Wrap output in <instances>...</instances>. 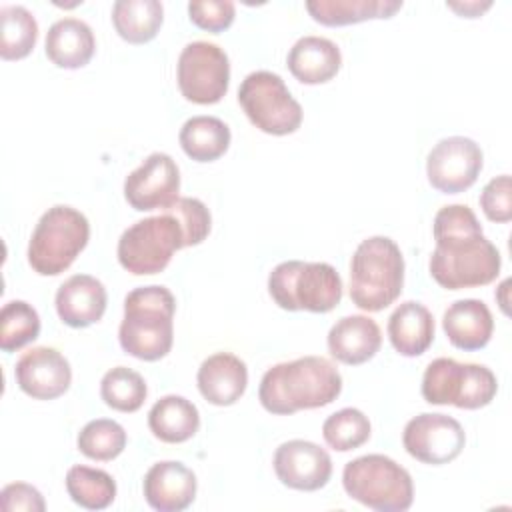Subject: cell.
Returning <instances> with one entry per match:
<instances>
[{"instance_id":"6da1fadb","label":"cell","mask_w":512,"mask_h":512,"mask_svg":"<svg viewBox=\"0 0 512 512\" xmlns=\"http://www.w3.org/2000/svg\"><path fill=\"white\" fill-rule=\"evenodd\" d=\"M436 248L430 254V276L446 290L478 288L494 282L502 258L484 236L482 226L466 204L442 206L432 222Z\"/></svg>"},{"instance_id":"7a4b0ae2","label":"cell","mask_w":512,"mask_h":512,"mask_svg":"<svg viewBox=\"0 0 512 512\" xmlns=\"http://www.w3.org/2000/svg\"><path fill=\"white\" fill-rule=\"evenodd\" d=\"M342 392V376L324 356H302L268 368L260 380L258 400L270 414L288 416L332 404Z\"/></svg>"},{"instance_id":"3957f363","label":"cell","mask_w":512,"mask_h":512,"mask_svg":"<svg viewBox=\"0 0 512 512\" xmlns=\"http://www.w3.org/2000/svg\"><path fill=\"white\" fill-rule=\"evenodd\" d=\"M176 298L166 286H140L124 298V318L118 328V340L126 354L156 362L164 358L174 344Z\"/></svg>"},{"instance_id":"277c9868","label":"cell","mask_w":512,"mask_h":512,"mask_svg":"<svg viewBox=\"0 0 512 512\" xmlns=\"http://www.w3.org/2000/svg\"><path fill=\"white\" fill-rule=\"evenodd\" d=\"M404 256L388 236H370L350 260V300L366 312L388 308L402 294Z\"/></svg>"},{"instance_id":"5b68a950","label":"cell","mask_w":512,"mask_h":512,"mask_svg":"<svg viewBox=\"0 0 512 512\" xmlns=\"http://www.w3.org/2000/svg\"><path fill=\"white\" fill-rule=\"evenodd\" d=\"M342 288L340 274L328 262L286 260L268 276V294L288 312H330L340 304Z\"/></svg>"},{"instance_id":"8992f818","label":"cell","mask_w":512,"mask_h":512,"mask_svg":"<svg viewBox=\"0 0 512 512\" xmlns=\"http://www.w3.org/2000/svg\"><path fill=\"white\" fill-rule=\"evenodd\" d=\"M342 486L352 500L376 512H404L414 500L410 472L384 454L350 460L342 470Z\"/></svg>"},{"instance_id":"52a82bcc","label":"cell","mask_w":512,"mask_h":512,"mask_svg":"<svg viewBox=\"0 0 512 512\" xmlns=\"http://www.w3.org/2000/svg\"><path fill=\"white\" fill-rule=\"evenodd\" d=\"M90 238L88 218L66 204L48 208L28 242V264L40 276H58L72 266Z\"/></svg>"},{"instance_id":"ba28073f","label":"cell","mask_w":512,"mask_h":512,"mask_svg":"<svg viewBox=\"0 0 512 512\" xmlns=\"http://www.w3.org/2000/svg\"><path fill=\"white\" fill-rule=\"evenodd\" d=\"M498 390L494 372L484 364L458 362L454 358L432 360L422 376V398L428 404H452L462 410L488 406Z\"/></svg>"},{"instance_id":"9c48e42d","label":"cell","mask_w":512,"mask_h":512,"mask_svg":"<svg viewBox=\"0 0 512 512\" xmlns=\"http://www.w3.org/2000/svg\"><path fill=\"white\" fill-rule=\"evenodd\" d=\"M184 248V234L170 212L148 216L126 228L118 240L120 266L134 276L162 272L176 250Z\"/></svg>"},{"instance_id":"30bf717a","label":"cell","mask_w":512,"mask_h":512,"mask_svg":"<svg viewBox=\"0 0 512 512\" xmlns=\"http://www.w3.org/2000/svg\"><path fill=\"white\" fill-rule=\"evenodd\" d=\"M238 102L248 120L266 134L286 136L302 124L300 102L290 94L282 76L270 70L250 72L238 88Z\"/></svg>"},{"instance_id":"8fae6325","label":"cell","mask_w":512,"mask_h":512,"mask_svg":"<svg viewBox=\"0 0 512 512\" xmlns=\"http://www.w3.org/2000/svg\"><path fill=\"white\" fill-rule=\"evenodd\" d=\"M182 96L194 104H216L230 84L228 54L212 42L196 40L182 48L176 66Z\"/></svg>"},{"instance_id":"7c38bea8","label":"cell","mask_w":512,"mask_h":512,"mask_svg":"<svg viewBox=\"0 0 512 512\" xmlns=\"http://www.w3.org/2000/svg\"><path fill=\"white\" fill-rule=\"evenodd\" d=\"M402 444L418 462L442 466L460 456L466 444V432L462 424L448 414L422 412L404 426Z\"/></svg>"},{"instance_id":"4fadbf2b","label":"cell","mask_w":512,"mask_h":512,"mask_svg":"<svg viewBox=\"0 0 512 512\" xmlns=\"http://www.w3.org/2000/svg\"><path fill=\"white\" fill-rule=\"evenodd\" d=\"M482 164V150L472 138L448 136L438 140L428 152L426 176L438 192L458 194L478 180Z\"/></svg>"},{"instance_id":"5bb4252c","label":"cell","mask_w":512,"mask_h":512,"mask_svg":"<svg viewBox=\"0 0 512 512\" xmlns=\"http://www.w3.org/2000/svg\"><path fill=\"white\" fill-rule=\"evenodd\" d=\"M180 170L172 156L152 152L124 180V198L138 212L166 210L180 196Z\"/></svg>"},{"instance_id":"9a60e30c","label":"cell","mask_w":512,"mask_h":512,"mask_svg":"<svg viewBox=\"0 0 512 512\" xmlns=\"http://www.w3.org/2000/svg\"><path fill=\"white\" fill-rule=\"evenodd\" d=\"M278 480L300 492H314L328 484L332 476L330 454L310 440H288L282 442L272 460Z\"/></svg>"},{"instance_id":"2e32d148","label":"cell","mask_w":512,"mask_h":512,"mask_svg":"<svg viewBox=\"0 0 512 512\" xmlns=\"http://www.w3.org/2000/svg\"><path fill=\"white\" fill-rule=\"evenodd\" d=\"M16 384L34 400H54L72 382L70 362L50 346H36L20 356L14 368Z\"/></svg>"},{"instance_id":"e0dca14e","label":"cell","mask_w":512,"mask_h":512,"mask_svg":"<svg viewBox=\"0 0 512 512\" xmlns=\"http://www.w3.org/2000/svg\"><path fill=\"white\" fill-rule=\"evenodd\" d=\"M196 474L178 460H162L148 468L142 482L144 500L158 512L186 510L196 498Z\"/></svg>"},{"instance_id":"ac0fdd59","label":"cell","mask_w":512,"mask_h":512,"mask_svg":"<svg viewBox=\"0 0 512 512\" xmlns=\"http://www.w3.org/2000/svg\"><path fill=\"white\" fill-rule=\"evenodd\" d=\"M106 288L90 274H74L56 290L58 318L70 328H86L98 322L106 312Z\"/></svg>"},{"instance_id":"d6986e66","label":"cell","mask_w":512,"mask_h":512,"mask_svg":"<svg viewBox=\"0 0 512 512\" xmlns=\"http://www.w3.org/2000/svg\"><path fill=\"white\" fill-rule=\"evenodd\" d=\"M202 398L214 406L236 404L248 386V368L232 352H216L208 356L196 374Z\"/></svg>"},{"instance_id":"ffe728a7","label":"cell","mask_w":512,"mask_h":512,"mask_svg":"<svg viewBox=\"0 0 512 512\" xmlns=\"http://www.w3.org/2000/svg\"><path fill=\"white\" fill-rule=\"evenodd\" d=\"M328 352L334 360L358 366L376 356L382 346V332L376 320L364 314L340 318L328 332Z\"/></svg>"},{"instance_id":"44dd1931","label":"cell","mask_w":512,"mask_h":512,"mask_svg":"<svg viewBox=\"0 0 512 512\" xmlns=\"http://www.w3.org/2000/svg\"><path fill=\"white\" fill-rule=\"evenodd\" d=\"M442 328L450 344L458 350L472 352L484 348L494 332L490 308L476 298L452 302L442 316Z\"/></svg>"},{"instance_id":"7402d4cb","label":"cell","mask_w":512,"mask_h":512,"mask_svg":"<svg viewBox=\"0 0 512 512\" xmlns=\"http://www.w3.org/2000/svg\"><path fill=\"white\" fill-rule=\"evenodd\" d=\"M286 66L302 84H324L338 74L342 54L338 44L324 36H302L290 48Z\"/></svg>"},{"instance_id":"603a6c76","label":"cell","mask_w":512,"mask_h":512,"mask_svg":"<svg viewBox=\"0 0 512 512\" xmlns=\"http://www.w3.org/2000/svg\"><path fill=\"white\" fill-rule=\"evenodd\" d=\"M44 50L54 66L76 70L92 60L96 38L84 20L60 18L48 28Z\"/></svg>"},{"instance_id":"cb8c5ba5","label":"cell","mask_w":512,"mask_h":512,"mask_svg":"<svg viewBox=\"0 0 512 512\" xmlns=\"http://www.w3.org/2000/svg\"><path fill=\"white\" fill-rule=\"evenodd\" d=\"M434 316L416 300H406L388 318V338L392 348L406 358L424 354L434 342Z\"/></svg>"},{"instance_id":"d4e9b609","label":"cell","mask_w":512,"mask_h":512,"mask_svg":"<svg viewBox=\"0 0 512 512\" xmlns=\"http://www.w3.org/2000/svg\"><path fill=\"white\" fill-rule=\"evenodd\" d=\"M148 428L166 444H182L198 432L200 412L188 398L168 394L156 400L150 408Z\"/></svg>"},{"instance_id":"484cf974","label":"cell","mask_w":512,"mask_h":512,"mask_svg":"<svg viewBox=\"0 0 512 512\" xmlns=\"http://www.w3.org/2000/svg\"><path fill=\"white\" fill-rule=\"evenodd\" d=\"M402 0H308V14L322 26H348L364 20L392 18Z\"/></svg>"},{"instance_id":"4316f807","label":"cell","mask_w":512,"mask_h":512,"mask_svg":"<svg viewBox=\"0 0 512 512\" xmlns=\"http://www.w3.org/2000/svg\"><path fill=\"white\" fill-rule=\"evenodd\" d=\"M230 128L216 116H192L178 134L184 154L196 162H214L230 146Z\"/></svg>"},{"instance_id":"83f0119b","label":"cell","mask_w":512,"mask_h":512,"mask_svg":"<svg viewBox=\"0 0 512 512\" xmlns=\"http://www.w3.org/2000/svg\"><path fill=\"white\" fill-rule=\"evenodd\" d=\"M164 22V6L158 0H116L112 24L128 44H146L156 38Z\"/></svg>"},{"instance_id":"f1b7e54d","label":"cell","mask_w":512,"mask_h":512,"mask_svg":"<svg viewBox=\"0 0 512 512\" xmlns=\"http://www.w3.org/2000/svg\"><path fill=\"white\" fill-rule=\"evenodd\" d=\"M38 40L34 14L18 4L0 8V56L2 60L26 58Z\"/></svg>"},{"instance_id":"f546056e","label":"cell","mask_w":512,"mask_h":512,"mask_svg":"<svg viewBox=\"0 0 512 512\" xmlns=\"http://www.w3.org/2000/svg\"><path fill=\"white\" fill-rule=\"evenodd\" d=\"M66 490L72 502L86 510H104L116 498L114 478L106 470L82 464L66 472Z\"/></svg>"},{"instance_id":"4dcf8cb0","label":"cell","mask_w":512,"mask_h":512,"mask_svg":"<svg viewBox=\"0 0 512 512\" xmlns=\"http://www.w3.org/2000/svg\"><path fill=\"white\" fill-rule=\"evenodd\" d=\"M40 334V316L36 308L24 300H10L0 310V348L16 352L34 342Z\"/></svg>"},{"instance_id":"1f68e13d","label":"cell","mask_w":512,"mask_h":512,"mask_svg":"<svg viewBox=\"0 0 512 512\" xmlns=\"http://www.w3.org/2000/svg\"><path fill=\"white\" fill-rule=\"evenodd\" d=\"M126 430L122 424L110 418H96L90 420L76 438L78 450L96 462H108L122 454L126 448Z\"/></svg>"},{"instance_id":"d6a6232c","label":"cell","mask_w":512,"mask_h":512,"mask_svg":"<svg viewBox=\"0 0 512 512\" xmlns=\"http://www.w3.org/2000/svg\"><path fill=\"white\" fill-rule=\"evenodd\" d=\"M148 388L144 378L126 366H116L102 376L100 396L106 406L118 412H136L146 400Z\"/></svg>"},{"instance_id":"836d02e7","label":"cell","mask_w":512,"mask_h":512,"mask_svg":"<svg viewBox=\"0 0 512 512\" xmlns=\"http://www.w3.org/2000/svg\"><path fill=\"white\" fill-rule=\"evenodd\" d=\"M372 426L368 416L358 408H342L330 414L322 424L324 442L336 452H348L368 442Z\"/></svg>"},{"instance_id":"e575fe53","label":"cell","mask_w":512,"mask_h":512,"mask_svg":"<svg viewBox=\"0 0 512 512\" xmlns=\"http://www.w3.org/2000/svg\"><path fill=\"white\" fill-rule=\"evenodd\" d=\"M166 212L174 214V218L178 220L184 234V248L198 246L208 238L212 228V216L202 200L184 196L178 198L170 208H166Z\"/></svg>"},{"instance_id":"d590c367","label":"cell","mask_w":512,"mask_h":512,"mask_svg":"<svg viewBox=\"0 0 512 512\" xmlns=\"http://www.w3.org/2000/svg\"><path fill=\"white\" fill-rule=\"evenodd\" d=\"M480 208L490 222L506 224L512 220V184L508 174L492 178L480 192Z\"/></svg>"},{"instance_id":"8d00e7d4","label":"cell","mask_w":512,"mask_h":512,"mask_svg":"<svg viewBox=\"0 0 512 512\" xmlns=\"http://www.w3.org/2000/svg\"><path fill=\"white\" fill-rule=\"evenodd\" d=\"M236 6L230 0H204L188 4V18L194 26L208 32H222L232 26Z\"/></svg>"},{"instance_id":"74e56055","label":"cell","mask_w":512,"mask_h":512,"mask_svg":"<svg viewBox=\"0 0 512 512\" xmlns=\"http://www.w3.org/2000/svg\"><path fill=\"white\" fill-rule=\"evenodd\" d=\"M0 504H2V510L6 512H18V510L44 512L46 510V502L40 490L26 482L6 484L0 492Z\"/></svg>"},{"instance_id":"f35d334b","label":"cell","mask_w":512,"mask_h":512,"mask_svg":"<svg viewBox=\"0 0 512 512\" xmlns=\"http://www.w3.org/2000/svg\"><path fill=\"white\" fill-rule=\"evenodd\" d=\"M446 6L450 10H454L456 14L460 16H466V18H478L482 12H486L492 2H478V0H470V2H446Z\"/></svg>"},{"instance_id":"ab89813d","label":"cell","mask_w":512,"mask_h":512,"mask_svg":"<svg viewBox=\"0 0 512 512\" xmlns=\"http://www.w3.org/2000/svg\"><path fill=\"white\" fill-rule=\"evenodd\" d=\"M508 288H510V278H506L500 286H498V290H496V298H498V302H500V308H502V312L504 314H508Z\"/></svg>"}]
</instances>
